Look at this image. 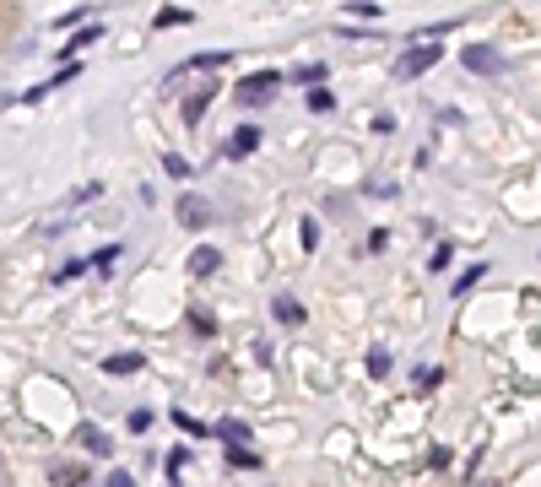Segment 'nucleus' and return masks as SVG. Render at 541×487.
<instances>
[{
	"label": "nucleus",
	"mask_w": 541,
	"mask_h": 487,
	"mask_svg": "<svg viewBox=\"0 0 541 487\" xmlns=\"http://www.w3.org/2000/svg\"><path fill=\"white\" fill-rule=\"evenodd\" d=\"M331 109H336L331 87H314V92H309V114H331Z\"/></svg>",
	"instance_id": "6ab92c4d"
},
{
	"label": "nucleus",
	"mask_w": 541,
	"mask_h": 487,
	"mask_svg": "<svg viewBox=\"0 0 541 487\" xmlns=\"http://www.w3.org/2000/svg\"><path fill=\"white\" fill-rule=\"evenodd\" d=\"M76 444H82V450H92V455H109V433L92 428V423H76Z\"/></svg>",
	"instance_id": "6e6552de"
},
{
	"label": "nucleus",
	"mask_w": 541,
	"mask_h": 487,
	"mask_svg": "<svg viewBox=\"0 0 541 487\" xmlns=\"http://www.w3.org/2000/svg\"><path fill=\"white\" fill-rule=\"evenodd\" d=\"M222 266V255H217V249H211V244H201V249H190V276H211V271H217Z\"/></svg>",
	"instance_id": "1a4fd4ad"
},
{
	"label": "nucleus",
	"mask_w": 541,
	"mask_h": 487,
	"mask_svg": "<svg viewBox=\"0 0 541 487\" xmlns=\"http://www.w3.org/2000/svg\"><path fill=\"white\" fill-rule=\"evenodd\" d=\"M109 487H136V482H130V471H109Z\"/></svg>",
	"instance_id": "473e14b6"
},
{
	"label": "nucleus",
	"mask_w": 541,
	"mask_h": 487,
	"mask_svg": "<svg viewBox=\"0 0 541 487\" xmlns=\"http://www.w3.org/2000/svg\"><path fill=\"white\" fill-rule=\"evenodd\" d=\"M163 168H168V174H174V179H190V163H184L179 152H168V157H163Z\"/></svg>",
	"instance_id": "5701e85b"
},
{
	"label": "nucleus",
	"mask_w": 541,
	"mask_h": 487,
	"mask_svg": "<svg viewBox=\"0 0 541 487\" xmlns=\"http://www.w3.org/2000/svg\"><path fill=\"white\" fill-rule=\"evenodd\" d=\"M211 98H217V87H211V82L195 87L190 98H184V125H201V120H206V109H211Z\"/></svg>",
	"instance_id": "20e7f679"
},
{
	"label": "nucleus",
	"mask_w": 541,
	"mask_h": 487,
	"mask_svg": "<svg viewBox=\"0 0 541 487\" xmlns=\"http://www.w3.org/2000/svg\"><path fill=\"white\" fill-rule=\"evenodd\" d=\"M120 255H125V244H109V249H98V255H92V266H98V271H114V266H120Z\"/></svg>",
	"instance_id": "a211bd4d"
},
{
	"label": "nucleus",
	"mask_w": 541,
	"mask_h": 487,
	"mask_svg": "<svg viewBox=\"0 0 541 487\" xmlns=\"http://www.w3.org/2000/svg\"><path fill=\"white\" fill-rule=\"evenodd\" d=\"M87 17H92V11H87V6H82V11H65V17L55 22V28H76V22H87Z\"/></svg>",
	"instance_id": "2f4dec72"
},
{
	"label": "nucleus",
	"mask_w": 541,
	"mask_h": 487,
	"mask_svg": "<svg viewBox=\"0 0 541 487\" xmlns=\"http://www.w3.org/2000/svg\"><path fill=\"white\" fill-rule=\"evenodd\" d=\"M320 76H325V65H303V71H293V82H303V87H320Z\"/></svg>",
	"instance_id": "4be33fe9"
},
{
	"label": "nucleus",
	"mask_w": 541,
	"mask_h": 487,
	"mask_svg": "<svg viewBox=\"0 0 541 487\" xmlns=\"http://www.w3.org/2000/svg\"><path fill=\"white\" fill-rule=\"evenodd\" d=\"M190 331H195V336H217V320H211V309H195V304H190Z\"/></svg>",
	"instance_id": "dca6fc26"
},
{
	"label": "nucleus",
	"mask_w": 541,
	"mask_h": 487,
	"mask_svg": "<svg viewBox=\"0 0 541 487\" xmlns=\"http://www.w3.org/2000/svg\"><path fill=\"white\" fill-rule=\"evenodd\" d=\"M428 266H433V271H444V266H450V244H439V249H433V255H428Z\"/></svg>",
	"instance_id": "7c9ffc66"
},
{
	"label": "nucleus",
	"mask_w": 541,
	"mask_h": 487,
	"mask_svg": "<svg viewBox=\"0 0 541 487\" xmlns=\"http://www.w3.org/2000/svg\"><path fill=\"white\" fill-rule=\"evenodd\" d=\"M233 55H228V49H206V55H195V60H184L179 65V71H217V65H228Z\"/></svg>",
	"instance_id": "f8f14e48"
},
{
	"label": "nucleus",
	"mask_w": 541,
	"mask_h": 487,
	"mask_svg": "<svg viewBox=\"0 0 541 487\" xmlns=\"http://www.w3.org/2000/svg\"><path fill=\"white\" fill-rule=\"evenodd\" d=\"M444 379V368H417V390H433Z\"/></svg>",
	"instance_id": "a878e982"
},
{
	"label": "nucleus",
	"mask_w": 541,
	"mask_h": 487,
	"mask_svg": "<svg viewBox=\"0 0 541 487\" xmlns=\"http://www.w3.org/2000/svg\"><path fill=\"white\" fill-rule=\"evenodd\" d=\"M271 314H276V325H303V320H309L293 293H276V298H271Z\"/></svg>",
	"instance_id": "39448f33"
},
{
	"label": "nucleus",
	"mask_w": 541,
	"mask_h": 487,
	"mask_svg": "<svg viewBox=\"0 0 541 487\" xmlns=\"http://www.w3.org/2000/svg\"><path fill=\"white\" fill-rule=\"evenodd\" d=\"M87 271V260H65V271L55 276V287H65V282H76V276Z\"/></svg>",
	"instance_id": "b1692460"
},
{
	"label": "nucleus",
	"mask_w": 541,
	"mask_h": 487,
	"mask_svg": "<svg viewBox=\"0 0 541 487\" xmlns=\"http://www.w3.org/2000/svg\"><path fill=\"white\" fill-rule=\"evenodd\" d=\"M141 363H147L141 352H114V358H103V374H136Z\"/></svg>",
	"instance_id": "ddd939ff"
},
{
	"label": "nucleus",
	"mask_w": 541,
	"mask_h": 487,
	"mask_svg": "<svg viewBox=\"0 0 541 487\" xmlns=\"http://www.w3.org/2000/svg\"><path fill=\"white\" fill-rule=\"evenodd\" d=\"M368 374H374V379H385V374H390V352H385V347L368 352Z\"/></svg>",
	"instance_id": "aec40b11"
},
{
	"label": "nucleus",
	"mask_w": 541,
	"mask_h": 487,
	"mask_svg": "<svg viewBox=\"0 0 541 487\" xmlns=\"http://www.w3.org/2000/svg\"><path fill=\"white\" fill-rule=\"evenodd\" d=\"M168 417H174V423H179L184 433H195V439H201V433H206V423H195V417H190V412H168Z\"/></svg>",
	"instance_id": "393cba45"
},
{
	"label": "nucleus",
	"mask_w": 541,
	"mask_h": 487,
	"mask_svg": "<svg viewBox=\"0 0 541 487\" xmlns=\"http://www.w3.org/2000/svg\"><path fill=\"white\" fill-rule=\"evenodd\" d=\"M298 239H303V249H314V244H320V222L303 217V222H298Z\"/></svg>",
	"instance_id": "412c9836"
},
{
	"label": "nucleus",
	"mask_w": 541,
	"mask_h": 487,
	"mask_svg": "<svg viewBox=\"0 0 541 487\" xmlns=\"http://www.w3.org/2000/svg\"><path fill=\"white\" fill-rule=\"evenodd\" d=\"M276 87H282V71H255V76H244L239 82V109H260V103H271L276 98Z\"/></svg>",
	"instance_id": "f257e3e1"
},
{
	"label": "nucleus",
	"mask_w": 541,
	"mask_h": 487,
	"mask_svg": "<svg viewBox=\"0 0 541 487\" xmlns=\"http://www.w3.org/2000/svg\"><path fill=\"white\" fill-rule=\"evenodd\" d=\"M152 428V412L147 406H136V412H130V433H147Z\"/></svg>",
	"instance_id": "cd10ccee"
},
{
	"label": "nucleus",
	"mask_w": 541,
	"mask_h": 487,
	"mask_svg": "<svg viewBox=\"0 0 541 487\" xmlns=\"http://www.w3.org/2000/svg\"><path fill=\"white\" fill-rule=\"evenodd\" d=\"M460 65H466V71H477V76H493V71H498V49H493V44H466Z\"/></svg>",
	"instance_id": "7ed1b4c3"
},
{
	"label": "nucleus",
	"mask_w": 541,
	"mask_h": 487,
	"mask_svg": "<svg viewBox=\"0 0 541 487\" xmlns=\"http://www.w3.org/2000/svg\"><path fill=\"white\" fill-rule=\"evenodd\" d=\"M217 433L228 444H249V423H239V417H228V423H217Z\"/></svg>",
	"instance_id": "f3484780"
},
{
	"label": "nucleus",
	"mask_w": 541,
	"mask_h": 487,
	"mask_svg": "<svg viewBox=\"0 0 541 487\" xmlns=\"http://www.w3.org/2000/svg\"><path fill=\"white\" fill-rule=\"evenodd\" d=\"M482 282V266H471L466 276H460V282H455V293H471V287H477Z\"/></svg>",
	"instance_id": "c85d7f7f"
},
{
	"label": "nucleus",
	"mask_w": 541,
	"mask_h": 487,
	"mask_svg": "<svg viewBox=\"0 0 541 487\" xmlns=\"http://www.w3.org/2000/svg\"><path fill=\"white\" fill-rule=\"evenodd\" d=\"M184 22H195V11H184V6H163V11H157V28H184Z\"/></svg>",
	"instance_id": "2eb2a0df"
},
{
	"label": "nucleus",
	"mask_w": 541,
	"mask_h": 487,
	"mask_svg": "<svg viewBox=\"0 0 541 487\" xmlns=\"http://www.w3.org/2000/svg\"><path fill=\"white\" fill-rule=\"evenodd\" d=\"M228 466H233V471H260L266 460L249 450V444H228Z\"/></svg>",
	"instance_id": "9b49d317"
},
{
	"label": "nucleus",
	"mask_w": 541,
	"mask_h": 487,
	"mask_svg": "<svg viewBox=\"0 0 541 487\" xmlns=\"http://www.w3.org/2000/svg\"><path fill=\"white\" fill-rule=\"evenodd\" d=\"M347 11H352V17H379V6H374V0H352Z\"/></svg>",
	"instance_id": "c756f323"
},
{
	"label": "nucleus",
	"mask_w": 541,
	"mask_h": 487,
	"mask_svg": "<svg viewBox=\"0 0 541 487\" xmlns=\"http://www.w3.org/2000/svg\"><path fill=\"white\" fill-rule=\"evenodd\" d=\"M49 482H55V487H92L87 466H76V460H65V466H49Z\"/></svg>",
	"instance_id": "423d86ee"
},
{
	"label": "nucleus",
	"mask_w": 541,
	"mask_h": 487,
	"mask_svg": "<svg viewBox=\"0 0 541 487\" xmlns=\"http://www.w3.org/2000/svg\"><path fill=\"white\" fill-rule=\"evenodd\" d=\"M103 33H109V28H98V22H92V28H76L71 38H65V55H76V49H87V44H98V38H103ZM65 55H60V60H65Z\"/></svg>",
	"instance_id": "4468645a"
},
{
	"label": "nucleus",
	"mask_w": 541,
	"mask_h": 487,
	"mask_svg": "<svg viewBox=\"0 0 541 487\" xmlns=\"http://www.w3.org/2000/svg\"><path fill=\"white\" fill-rule=\"evenodd\" d=\"M255 147H260V125H239V130L228 136V157H249Z\"/></svg>",
	"instance_id": "0eeeda50"
},
{
	"label": "nucleus",
	"mask_w": 541,
	"mask_h": 487,
	"mask_svg": "<svg viewBox=\"0 0 541 487\" xmlns=\"http://www.w3.org/2000/svg\"><path fill=\"white\" fill-rule=\"evenodd\" d=\"M179 222H184V228H206L211 212H206L201 201H195V195H184V201H179Z\"/></svg>",
	"instance_id": "9d476101"
},
{
	"label": "nucleus",
	"mask_w": 541,
	"mask_h": 487,
	"mask_svg": "<svg viewBox=\"0 0 541 487\" xmlns=\"http://www.w3.org/2000/svg\"><path fill=\"white\" fill-rule=\"evenodd\" d=\"M439 60H444V49H439V44H412L401 60H395V82H412V76L433 71Z\"/></svg>",
	"instance_id": "f03ea898"
},
{
	"label": "nucleus",
	"mask_w": 541,
	"mask_h": 487,
	"mask_svg": "<svg viewBox=\"0 0 541 487\" xmlns=\"http://www.w3.org/2000/svg\"><path fill=\"white\" fill-rule=\"evenodd\" d=\"M98 195H103V184H82V190L71 195V206H87V201H98Z\"/></svg>",
	"instance_id": "bb28decb"
}]
</instances>
